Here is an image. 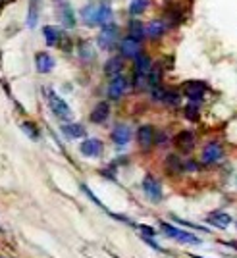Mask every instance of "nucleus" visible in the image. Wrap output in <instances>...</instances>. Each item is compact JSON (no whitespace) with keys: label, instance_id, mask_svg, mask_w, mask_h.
<instances>
[{"label":"nucleus","instance_id":"26","mask_svg":"<svg viewBox=\"0 0 237 258\" xmlns=\"http://www.w3.org/2000/svg\"><path fill=\"white\" fill-rule=\"evenodd\" d=\"M130 37L137 39V41H141L143 37H147V35H145V25L141 22H137V20H133V22L130 23Z\"/></svg>","mask_w":237,"mask_h":258},{"label":"nucleus","instance_id":"25","mask_svg":"<svg viewBox=\"0 0 237 258\" xmlns=\"http://www.w3.org/2000/svg\"><path fill=\"white\" fill-rule=\"evenodd\" d=\"M166 168H168V172L170 173H177L184 170V162L180 160L175 154H170V156L166 158Z\"/></svg>","mask_w":237,"mask_h":258},{"label":"nucleus","instance_id":"1","mask_svg":"<svg viewBox=\"0 0 237 258\" xmlns=\"http://www.w3.org/2000/svg\"><path fill=\"white\" fill-rule=\"evenodd\" d=\"M44 97L48 102V108L52 110V114L62 121H70L72 119V110L66 104V100L60 95H56L52 89H44Z\"/></svg>","mask_w":237,"mask_h":258},{"label":"nucleus","instance_id":"27","mask_svg":"<svg viewBox=\"0 0 237 258\" xmlns=\"http://www.w3.org/2000/svg\"><path fill=\"white\" fill-rule=\"evenodd\" d=\"M22 129H23V133L29 137V139L33 141H37L39 137H41V131L37 129V125L35 123H31V121H23L22 123Z\"/></svg>","mask_w":237,"mask_h":258},{"label":"nucleus","instance_id":"14","mask_svg":"<svg viewBox=\"0 0 237 258\" xmlns=\"http://www.w3.org/2000/svg\"><path fill=\"white\" fill-rule=\"evenodd\" d=\"M131 139V129L128 125H124V123H120L116 127L112 129V141H114V145L120 147V149H124Z\"/></svg>","mask_w":237,"mask_h":258},{"label":"nucleus","instance_id":"28","mask_svg":"<svg viewBox=\"0 0 237 258\" xmlns=\"http://www.w3.org/2000/svg\"><path fill=\"white\" fill-rule=\"evenodd\" d=\"M147 6H149V0H133L130 4V14L131 16H141L147 10Z\"/></svg>","mask_w":237,"mask_h":258},{"label":"nucleus","instance_id":"11","mask_svg":"<svg viewBox=\"0 0 237 258\" xmlns=\"http://www.w3.org/2000/svg\"><path fill=\"white\" fill-rule=\"evenodd\" d=\"M58 16H60V22L64 23L66 27H76V14L72 10V6L64 2V0H58Z\"/></svg>","mask_w":237,"mask_h":258},{"label":"nucleus","instance_id":"23","mask_svg":"<svg viewBox=\"0 0 237 258\" xmlns=\"http://www.w3.org/2000/svg\"><path fill=\"white\" fill-rule=\"evenodd\" d=\"M122 68H124V64H122L120 58H110L106 62V66H104V74L110 77L122 76Z\"/></svg>","mask_w":237,"mask_h":258},{"label":"nucleus","instance_id":"9","mask_svg":"<svg viewBox=\"0 0 237 258\" xmlns=\"http://www.w3.org/2000/svg\"><path fill=\"white\" fill-rule=\"evenodd\" d=\"M173 145L180 149L182 152H191L195 149V133L193 131H180L173 139Z\"/></svg>","mask_w":237,"mask_h":258},{"label":"nucleus","instance_id":"17","mask_svg":"<svg viewBox=\"0 0 237 258\" xmlns=\"http://www.w3.org/2000/svg\"><path fill=\"white\" fill-rule=\"evenodd\" d=\"M62 135H64L66 139H81V137H83V135H85V127H83V125H81V123H72V121H70V123H64V125H62Z\"/></svg>","mask_w":237,"mask_h":258},{"label":"nucleus","instance_id":"19","mask_svg":"<svg viewBox=\"0 0 237 258\" xmlns=\"http://www.w3.org/2000/svg\"><path fill=\"white\" fill-rule=\"evenodd\" d=\"M110 116V106H108V102H100L97 106L93 108V112H91V121L93 123H104Z\"/></svg>","mask_w":237,"mask_h":258},{"label":"nucleus","instance_id":"16","mask_svg":"<svg viewBox=\"0 0 237 258\" xmlns=\"http://www.w3.org/2000/svg\"><path fill=\"white\" fill-rule=\"evenodd\" d=\"M206 222L210 226L218 227V229H226L231 224V216L227 214V212H222V210H214V212H210V214L206 216Z\"/></svg>","mask_w":237,"mask_h":258},{"label":"nucleus","instance_id":"3","mask_svg":"<svg viewBox=\"0 0 237 258\" xmlns=\"http://www.w3.org/2000/svg\"><path fill=\"white\" fill-rule=\"evenodd\" d=\"M224 156V147L218 143V141H210L208 145H205L203 149V154H201V160L206 166H212V164H218Z\"/></svg>","mask_w":237,"mask_h":258},{"label":"nucleus","instance_id":"29","mask_svg":"<svg viewBox=\"0 0 237 258\" xmlns=\"http://www.w3.org/2000/svg\"><path fill=\"white\" fill-rule=\"evenodd\" d=\"M162 102L168 104V106H177V104L182 102V98H180V95H177L175 91H166V93H164V98H162Z\"/></svg>","mask_w":237,"mask_h":258},{"label":"nucleus","instance_id":"15","mask_svg":"<svg viewBox=\"0 0 237 258\" xmlns=\"http://www.w3.org/2000/svg\"><path fill=\"white\" fill-rule=\"evenodd\" d=\"M54 66H56V62L48 52H39L35 56V68H37L39 74H50Z\"/></svg>","mask_w":237,"mask_h":258},{"label":"nucleus","instance_id":"21","mask_svg":"<svg viewBox=\"0 0 237 258\" xmlns=\"http://www.w3.org/2000/svg\"><path fill=\"white\" fill-rule=\"evenodd\" d=\"M152 72V62L149 56H145V54H141L135 58V74H139V76H149Z\"/></svg>","mask_w":237,"mask_h":258},{"label":"nucleus","instance_id":"5","mask_svg":"<svg viewBox=\"0 0 237 258\" xmlns=\"http://www.w3.org/2000/svg\"><path fill=\"white\" fill-rule=\"evenodd\" d=\"M143 191H145V195L151 199L152 203H160L162 201V185L156 177L145 175V179H143Z\"/></svg>","mask_w":237,"mask_h":258},{"label":"nucleus","instance_id":"31","mask_svg":"<svg viewBox=\"0 0 237 258\" xmlns=\"http://www.w3.org/2000/svg\"><path fill=\"white\" fill-rule=\"evenodd\" d=\"M173 220H175L177 224H182V226L193 227V229H201V231H208L206 227H201V226H197V224H191V222H185V220H180V218H175V216H173Z\"/></svg>","mask_w":237,"mask_h":258},{"label":"nucleus","instance_id":"7","mask_svg":"<svg viewBox=\"0 0 237 258\" xmlns=\"http://www.w3.org/2000/svg\"><path fill=\"white\" fill-rule=\"evenodd\" d=\"M154 141H156V131H154L152 125H141L137 129V143H139L141 149L149 151L152 145H154Z\"/></svg>","mask_w":237,"mask_h":258},{"label":"nucleus","instance_id":"4","mask_svg":"<svg viewBox=\"0 0 237 258\" xmlns=\"http://www.w3.org/2000/svg\"><path fill=\"white\" fill-rule=\"evenodd\" d=\"M128 89H130V81L124 76L112 77V81L108 85V98L110 100H120V98L128 93Z\"/></svg>","mask_w":237,"mask_h":258},{"label":"nucleus","instance_id":"33","mask_svg":"<svg viewBox=\"0 0 237 258\" xmlns=\"http://www.w3.org/2000/svg\"><path fill=\"white\" fill-rule=\"evenodd\" d=\"M226 245H229V247H233V248H237V243H235V241H231V243H226Z\"/></svg>","mask_w":237,"mask_h":258},{"label":"nucleus","instance_id":"8","mask_svg":"<svg viewBox=\"0 0 237 258\" xmlns=\"http://www.w3.org/2000/svg\"><path fill=\"white\" fill-rule=\"evenodd\" d=\"M120 52L124 58H137L141 56V41L133 39V37H126L122 43H120Z\"/></svg>","mask_w":237,"mask_h":258},{"label":"nucleus","instance_id":"13","mask_svg":"<svg viewBox=\"0 0 237 258\" xmlns=\"http://www.w3.org/2000/svg\"><path fill=\"white\" fill-rule=\"evenodd\" d=\"M79 152L83 156H89V158H97L102 154V143L98 139H85L79 147Z\"/></svg>","mask_w":237,"mask_h":258},{"label":"nucleus","instance_id":"30","mask_svg":"<svg viewBox=\"0 0 237 258\" xmlns=\"http://www.w3.org/2000/svg\"><path fill=\"white\" fill-rule=\"evenodd\" d=\"M185 116L187 119H199V104H189L185 108Z\"/></svg>","mask_w":237,"mask_h":258},{"label":"nucleus","instance_id":"20","mask_svg":"<svg viewBox=\"0 0 237 258\" xmlns=\"http://www.w3.org/2000/svg\"><path fill=\"white\" fill-rule=\"evenodd\" d=\"M43 35L48 46H54V44H58L62 41V31H60V27H54V25L43 27Z\"/></svg>","mask_w":237,"mask_h":258},{"label":"nucleus","instance_id":"18","mask_svg":"<svg viewBox=\"0 0 237 258\" xmlns=\"http://www.w3.org/2000/svg\"><path fill=\"white\" fill-rule=\"evenodd\" d=\"M164 33H166V23L162 22V20H152V22L145 27V35H147L149 39H160Z\"/></svg>","mask_w":237,"mask_h":258},{"label":"nucleus","instance_id":"2","mask_svg":"<svg viewBox=\"0 0 237 258\" xmlns=\"http://www.w3.org/2000/svg\"><path fill=\"white\" fill-rule=\"evenodd\" d=\"M160 229L164 235L173 239V241H177V243H185V245H201V243H203L197 235L189 233V231H184V229L172 226V224H168V222H160Z\"/></svg>","mask_w":237,"mask_h":258},{"label":"nucleus","instance_id":"6","mask_svg":"<svg viewBox=\"0 0 237 258\" xmlns=\"http://www.w3.org/2000/svg\"><path fill=\"white\" fill-rule=\"evenodd\" d=\"M185 97L189 98V102L191 104H199L203 97H205L206 93V85L203 81H189V83H185Z\"/></svg>","mask_w":237,"mask_h":258},{"label":"nucleus","instance_id":"10","mask_svg":"<svg viewBox=\"0 0 237 258\" xmlns=\"http://www.w3.org/2000/svg\"><path fill=\"white\" fill-rule=\"evenodd\" d=\"M116 37H118V27L114 25V23H110L106 27H102L100 29V35H98V46L100 48H110L114 41H116Z\"/></svg>","mask_w":237,"mask_h":258},{"label":"nucleus","instance_id":"22","mask_svg":"<svg viewBox=\"0 0 237 258\" xmlns=\"http://www.w3.org/2000/svg\"><path fill=\"white\" fill-rule=\"evenodd\" d=\"M39 14H41V0H29V12H27V25L35 27L39 22Z\"/></svg>","mask_w":237,"mask_h":258},{"label":"nucleus","instance_id":"12","mask_svg":"<svg viewBox=\"0 0 237 258\" xmlns=\"http://www.w3.org/2000/svg\"><path fill=\"white\" fill-rule=\"evenodd\" d=\"M112 23V6L108 0H100L97 4V25L106 27Z\"/></svg>","mask_w":237,"mask_h":258},{"label":"nucleus","instance_id":"34","mask_svg":"<svg viewBox=\"0 0 237 258\" xmlns=\"http://www.w3.org/2000/svg\"><path fill=\"white\" fill-rule=\"evenodd\" d=\"M235 227H237V224H235Z\"/></svg>","mask_w":237,"mask_h":258},{"label":"nucleus","instance_id":"24","mask_svg":"<svg viewBox=\"0 0 237 258\" xmlns=\"http://www.w3.org/2000/svg\"><path fill=\"white\" fill-rule=\"evenodd\" d=\"M81 18L87 25H97V4H89L81 10Z\"/></svg>","mask_w":237,"mask_h":258},{"label":"nucleus","instance_id":"32","mask_svg":"<svg viewBox=\"0 0 237 258\" xmlns=\"http://www.w3.org/2000/svg\"><path fill=\"white\" fill-rule=\"evenodd\" d=\"M141 229V231H143V233H145V237L149 235V237H152L154 235V229H152V227H147V226H137Z\"/></svg>","mask_w":237,"mask_h":258}]
</instances>
